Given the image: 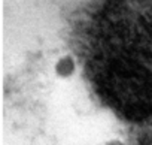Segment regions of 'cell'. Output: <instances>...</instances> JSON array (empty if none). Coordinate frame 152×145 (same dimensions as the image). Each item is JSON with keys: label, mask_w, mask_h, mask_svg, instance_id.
<instances>
[{"label": "cell", "mask_w": 152, "mask_h": 145, "mask_svg": "<svg viewBox=\"0 0 152 145\" xmlns=\"http://www.w3.org/2000/svg\"><path fill=\"white\" fill-rule=\"evenodd\" d=\"M106 145H125L122 141H119V139H112V141H109Z\"/></svg>", "instance_id": "2"}, {"label": "cell", "mask_w": 152, "mask_h": 145, "mask_svg": "<svg viewBox=\"0 0 152 145\" xmlns=\"http://www.w3.org/2000/svg\"><path fill=\"white\" fill-rule=\"evenodd\" d=\"M55 72L57 75L61 77V78H69L70 75H73L75 72V61L70 55H66V57H61L57 64H55Z\"/></svg>", "instance_id": "1"}]
</instances>
